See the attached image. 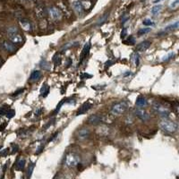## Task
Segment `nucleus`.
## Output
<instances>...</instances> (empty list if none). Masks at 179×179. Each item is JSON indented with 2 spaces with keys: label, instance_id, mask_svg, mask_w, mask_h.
Here are the masks:
<instances>
[{
  "label": "nucleus",
  "instance_id": "obj_41",
  "mask_svg": "<svg viewBox=\"0 0 179 179\" xmlns=\"http://www.w3.org/2000/svg\"><path fill=\"white\" fill-rule=\"evenodd\" d=\"M161 1H163V0H154L153 3H154V4H157V3H160V2H161Z\"/></svg>",
  "mask_w": 179,
  "mask_h": 179
},
{
  "label": "nucleus",
  "instance_id": "obj_21",
  "mask_svg": "<svg viewBox=\"0 0 179 179\" xmlns=\"http://www.w3.org/2000/svg\"><path fill=\"white\" fill-rule=\"evenodd\" d=\"M24 166H25V160L24 159H20L17 162H16V165H15V168L17 170H22L24 168Z\"/></svg>",
  "mask_w": 179,
  "mask_h": 179
},
{
  "label": "nucleus",
  "instance_id": "obj_30",
  "mask_svg": "<svg viewBox=\"0 0 179 179\" xmlns=\"http://www.w3.org/2000/svg\"><path fill=\"white\" fill-rule=\"evenodd\" d=\"M150 32V28H145V29H141L139 32H138V35H143V34H146L148 32Z\"/></svg>",
  "mask_w": 179,
  "mask_h": 179
},
{
  "label": "nucleus",
  "instance_id": "obj_16",
  "mask_svg": "<svg viewBox=\"0 0 179 179\" xmlns=\"http://www.w3.org/2000/svg\"><path fill=\"white\" fill-rule=\"evenodd\" d=\"M150 40H144V41H142V42H141L138 46H137V51H141V52H142V51H145V50H147L150 47Z\"/></svg>",
  "mask_w": 179,
  "mask_h": 179
},
{
  "label": "nucleus",
  "instance_id": "obj_25",
  "mask_svg": "<svg viewBox=\"0 0 179 179\" xmlns=\"http://www.w3.org/2000/svg\"><path fill=\"white\" fill-rule=\"evenodd\" d=\"M34 167H35L34 163H30L29 168H28V171H27V178L28 179L31 178V176L32 175V172H33V169H34Z\"/></svg>",
  "mask_w": 179,
  "mask_h": 179
},
{
  "label": "nucleus",
  "instance_id": "obj_8",
  "mask_svg": "<svg viewBox=\"0 0 179 179\" xmlns=\"http://www.w3.org/2000/svg\"><path fill=\"white\" fill-rule=\"evenodd\" d=\"M90 135H91V131H90L88 128H82L80 129L77 133H76V136L79 140L82 141V140H85L87 139Z\"/></svg>",
  "mask_w": 179,
  "mask_h": 179
},
{
  "label": "nucleus",
  "instance_id": "obj_27",
  "mask_svg": "<svg viewBox=\"0 0 179 179\" xmlns=\"http://www.w3.org/2000/svg\"><path fill=\"white\" fill-rule=\"evenodd\" d=\"M81 2H82V5L84 9H89L92 6V3L90 0H81Z\"/></svg>",
  "mask_w": 179,
  "mask_h": 179
},
{
  "label": "nucleus",
  "instance_id": "obj_1",
  "mask_svg": "<svg viewBox=\"0 0 179 179\" xmlns=\"http://www.w3.org/2000/svg\"><path fill=\"white\" fill-rule=\"evenodd\" d=\"M159 125L162 131H164L165 132H168V133L175 132L177 130V125L175 122H173L169 119H166V118L160 120L159 123Z\"/></svg>",
  "mask_w": 179,
  "mask_h": 179
},
{
  "label": "nucleus",
  "instance_id": "obj_10",
  "mask_svg": "<svg viewBox=\"0 0 179 179\" xmlns=\"http://www.w3.org/2000/svg\"><path fill=\"white\" fill-rule=\"evenodd\" d=\"M73 8L74 10V12L78 14V15H82L83 12H84V8L82 5V2L79 1V0H74L73 2Z\"/></svg>",
  "mask_w": 179,
  "mask_h": 179
},
{
  "label": "nucleus",
  "instance_id": "obj_44",
  "mask_svg": "<svg viewBox=\"0 0 179 179\" xmlns=\"http://www.w3.org/2000/svg\"><path fill=\"white\" fill-rule=\"evenodd\" d=\"M19 1H20V2H25L26 0H19Z\"/></svg>",
  "mask_w": 179,
  "mask_h": 179
},
{
  "label": "nucleus",
  "instance_id": "obj_29",
  "mask_svg": "<svg viewBox=\"0 0 179 179\" xmlns=\"http://www.w3.org/2000/svg\"><path fill=\"white\" fill-rule=\"evenodd\" d=\"M125 43L129 44V45H134V44H135V39H134L132 36H131V37H129L127 39V40L125 41Z\"/></svg>",
  "mask_w": 179,
  "mask_h": 179
},
{
  "label": "nucleus",
  "instance_id": "obj_43",
  "mask_svg": "<svg viewBox=\"0 0 179 179\" xmlns=\"http://www.w3.org/2000/svg\"><path fill=\"white\" fill-rule=\"evenodd\" d=\"M2 63H3V61H2V58H1V57H0V66H1V65H2Z\"/></svg>",
  "mask_w": 179,
  "mask_h": 179
},
{
  "label": "nucleus",
  "instance_id": "obj_6",
  "mask_svg": "<svg viewBox=\"0 0 179 179\" xmlns=\"http://www.w3.org/2000/svg\"><path fill=\"white\" fill-rule=\"evenodd\" d=\"M48 13H49L50 18H51L53 21H57V20L61 19V17H62V13H61V11H60L57 7H56V6H51V7H49V10H48Z\"/></svg>",
  "mask_w": 179,
  "mask_h": 179
},
{
  "label": "nucleus",
  "instance_id": "obj_34",
  "mask_svg": "<svg viewBox=\"0 0 179 179\" xmlns=\"http://www.w3.org/2000/svg\"><path fill=\"white\" fill-rule=\"evenodd\" d=\"M24 89H20V90H18L17 92H15L13 94V96H18L19 94H21V93L24 92Z\"/></svg>",
  "mask_w": 179,
  "mask_h": 179
},
{
  "label": "nucleus",
  "instance_id": "obj_13",
  "mask_svg": "<svg viewBox=\"0 0 179 179\" xmlns=\"http://www.w3.org/2000/svg\"><path fill=\"white\" fill-rule=\"evenodd\" d=\"M35 14H36V16L38 18L42 19V18L45 17V15H46V9H45V7L43 6L39 5L35 8Z\"/></svg>",
  "mask_w": 179,
  "mask_h": 179
},
{
  "label": "nucleus",
  "instance_id": "obj_37",
  "mask_svg": "<svg viewBox=\"0 0 179 179\" xmlns=\"http://www.w3.org/2000/svg\"><path fill=\"white\" fill-rule=\"evenodd\" d=\"M57 134H58V132H55L53 135H51V137H50V139H49V141L48 142H51V141H53L57 136Z\"/></svg>",
  "mask_w": 179,
  "mask_h": 179
},
{
  "label": "nucleus",
  "instance_id": "obj_42",
  "mask_svg": "<svg viewBox=\"0 0 179 179\" xmlns=\"http://www.w3.org/2000/svg\"><path fill=\"white\" fill-rule=\"evenodd\" d=\"M29 2H31V3H36L37 2V0H28Z\"/></svg>",
  "mask_w": 179,
  "mask_h": 179
},
{
  "label": "nucleus",
  "instance_id": "obj_22",
  "mask_svg": "<svg viewBox=\"0 0 179 179\" xmlns=\"http://www.w3.org/2000/svg\"><path fill=\"white\" fill-rule=\"evenodd\" d=\"M162 9V6L160 5H158V6H155L151 8V14L152 15H157V14H159L160 12L161 11Z\"/></svg>",
  "mask_w": 179,
  "mask_h": 179
},
{
  "label": "nucleus",
  "instance_id": "obj_32",
  "mask_svg": "<svg viewBox=\"0 0 179 179\" xmlns=\"http://www.w3.org/2000/svg\"><path fill=\"white\" fill-rule=\"evenodd\" d=\"M143 24L146 25V26H149V25H154V22H153L151 20H150V19H145V20L143 21Z\"/></svg>",
  "mask_w": 179,
  "mask_h": 179
},
{
  "label": "nucleus",
  "instance_id": "obj_24",
  "mask_svg": "<svg viewBox=\"0 0 179 179\" xmlns=\"http://www.w3.org/2000/svg\"><path fill=\"white\" fill-rule=\"evenodd\" d=\"M53 63H54V64H55L56 67L60 64V63H61V57H60V56H59L58 53H57V54L53 57Z\"/></svg>",
  "mask_w": 179,
  "mask_h": 179
},
{
  "label": "nucleus",
  "instance_id": "obj_15",
  "mask_svg": "<svg viewBox=\"0 0 179 179\" xmlns=\"http://www.w3.org/2000/svg\"><path fill=\"white\" fill-rule=\"evenodd\" d=\"M92 107V103H90V102H85V103H83L82 105V107H80V108L78 109V111H77V116H79V115H82V114H84L85 112H87L90 108H91Z\"/></svg>",
  "mask_w": 179,
  "mask_h": 179
},
{
  "label": "nucleus",
  "instance_id": "obj_3",
  "mask_svg": "<svg viewBox=\"0 0 179 179\" xmlns=\"http://www.w3.org/2000/svg\"><path fill=\"white\" fill-rule=\"evenodd\" d=\"M80 163V157L74 153V152H71L69 154H67L65 160H64V164L67 168H75L79 165Z\"/></svg>",
  "mask_w": 179,
  "mask_h": 179
},
{
  "label": "nucleus",
  "instance_id": "obj_38",
  "mask_svg": "<svg viewBox=\"0 0 179 179\" xmlns=\"http://www.w3.org/2000/svg\"><path fill=\"white\" fill-rule=\"evenodd\" d=\"M125 36H126V29H124L121 32V38L124 39V38H125Z\"/></svg>",
  "mask_w": 179,
  "mask_h": 179
},
{
  "label": "nucleus",
  "instance_id": "obj_18",
  "mask_svg": "<svg viewBox=\"0 0 179 179\" xmlns=\"http://www.w3.org/2000/svg\"><path fill=\"white\" fill-rule=\"evenodd\" d=\"M136 106L138 107H143L145 106H147V100L144 97L142 96H139L137 99H136V102H135Z\"/></svg>",
  "mask_w": 179,
  "mask_h": 179
},
{
  "label": "nucleus",
  "instance_id": "obj_7",
  "mask_svg": "<svg viewBox=\"0 0 179 179\" xmlns=\"http://www.w3.org/2000/svg\"><path fill=\"white\" fill-rule=\"evenodd\" d=\"M2 47L4 48V49L9 53H14L16 51L17 48L15 46V44H14L13 42H11L10 40H4L2 42Z\"/></svg>",
  "mask_w": 179,
  "mask_h": 179
},
{
  "label": "nucleus",
  "instance_id": "obj_40",
  "mask_svg": "<svg viewBox=\"0 0 179 179\" xmlns=\"http://www.w3.org/2000/svg\"><path fill=\"white\" fill-rule=\"evenodd\" d=\"M14 148H13V152H15V151H17L18 150V146L17 145H14V146H13Z\"/></svg>",
  "mask_w": 179,
  "mask_h": 179
},
{
  "label": "nucleus",
  "instance_id": "obj_26",
  "mask_svg": "<svg viewBox=\"0 0 179 179\" xmlns=\"http://www.w3.org/2000/svg\"><path fill=\"white\" fill-rule=\"evenodd\" d=\"M132 61L134 62V64H135L136 66H138L139 64H140V56L137 53H134V54H132Z\"/></svg>",
  "mask_w": 179,
  "mask_h": 179
},
{
  "label": "nucleus",
  "instance_id": "obj_2",
  "mask_svg": "<svg viewBox=\"0 0 179 179\" xmlns=\"http://www.w3.org/2000/svg\"><path fill=\"white\" fill-rule=\"evenodd\" d=\"M7 34L9 37V40L14 44H21L24 41V38L20 34L18 29L14 26H12L7 29Z\"/></svg>",
  "mask_w": 179,
  "mask_h": 179
},
{
  "label": "nucleus",
  "instance_id": "obj_11",
  "mask_svg": "<svg viewBox=\"0 0 179 179\" xmlns=\"http://www.w3.org/2000/svg\"><path fill=\"white\" fill-rule=\"evenodd\" d=\"M101 121H102V117L98 116V115H92V116H90L87 119V122L90 125H97Z\"/></svg>",
  "mask_w": 179,
  "mask_h": 179
},
{
  "label": "nucleus",
  "instance_id": "obj_12",
  "mask_svg": "<svg viewBox=\"0 0 179 179\" xmlns=\"http://www.w3.org/2000/svg\"><path fill=\"white\" fill-rule=\"evenodd\" d=\"M20 25L21 26V28L24 29L25 32H31V30H32L31 22L26 18H21L20 19Z\"/></svg>",
  "mask_w": 179,
  "mask_h": 179
},
{
  "label": "nucleus",
  "instance_id": "obj_36",
  "mask_svg": "<svg viewBox=\"0 0 179 179\" xmlns=\"http://www.w3.org/2000/svg\"><path fill=\"white\" fill-rule=\"evenodd\" d=\"M53 179H64V176L58 173V174H57V175L54 176V178H53Z\"/></svg>",
  "mask_w": 179,
  "mask_h": 179
},
{
  "label": "nucleus",
  "instance_id": "obj_39",
  "mask_svg": "<svg viewBox=\"0 0 179 179\" xmlns=\"http://www.w3.org/2000/svg\"><path fill=\"white\" fill-rule=\"evenodd\" d=\"M91 77H92V75H89V74H87L86 73H84L83 74L81 75V78H82V79H83V78H91Z\"/></svg>",
  "mask_w": 179,
  "mask_h": 179
},
{
  "label": "nucleus",
  "instance_id": "obj_19",
  "mask_svg": "<svg viewBox=\"0 0 179 179\" xmlns=\"http://www.w3.org/2000/svg\"><path fill=\"white\" fill-rule=\"evenodd\" d=\"M178 27H179V21H177L175 22H173V24L168 25L163 31H164V32H170V31H174V30L177 29Z\"/></svg>",
  "mask_w": 179,
  "mask_h": 179
},
{
  "label": "nucleus",
  "instance_id": "obj_17",
  "mask_svg": "<svg viewBox=\"0 0 179 179\" xmlns=\"http://www.w3.org/2000/svg\"><path fill=\"white\" fill-rule=\"evenodd\" d=\"M41 76H42V74L40 71H38V70L33 71L30 76V82H37L41 78Z\"/></svg>",
  "mask_w": 179,
  "mask_h": 179
},
{
  "label": "nucleus",
  "instance_id": "obj_28",
  "mask_svg": "<svg viewBox=\"0 0 179 179\" xmlns=\"http://www.w3.org/2000/svg\"><path fill=\"white\" fill-rule=\"evenodd\" d=\"M8 110H9V107L7 106H3L2 107H0V116L6 115Z\"/></svg>",
  "mask_w": 179,
  "mask_h": 179
},
{
  "label": "nucleus",
  "instance_id": "obj_5",
  "mask_svg": "<svg viewBox=\"0 0 179 179\" xmlns=\"http://www.w3.org/2000/svg\"><path fill=\"white\" fill-rule=\"evenodd\" d=\"M152 109L156 112L157 114L160 115V116H161L162 117H168V116L169 115V113H170L169 109H168L167 107H165V106L162 105L161 103L157 102V101L152 104Z\"/></svg>",
  "mask_w": 179,
  "mask_h": 179
},
{
  "label": "nucleus",
  "instance_id": "obj_4",
  "mask_svg": "<svg viewBox=\"0 0 179 179\" xmlns=\"http://www.w3.org/2000/svg\"><path fill=\"white\" fill-rule=\"evenodd\" d=\"M127 108H128L127 104L124 101H121L118 103H115L111 107L110 111L114 116H120L125 113V112L127 110Z\"/></svg>",
  "mask_w": 179,
  "mask_h": 179
},
{
  "label": "nucleus",
  "instance_id": "obj_35",
  "mask_svg": "<svg viewBox=\"0 0 179 179\" xmlns=\"http://www.w3.org/2000/svg\"><path fill=\"white\" fill-rule=\"evenodd\" d=\"M43 149H44V145H41V146H39L38 149H37V150H36V153L37 154H39V153H41L42 152V150H43Z\"/></svg>",
  "mask_w": 179,
  "mask_h": 179
},
{
  "label": "nucleus",
  "instance_id": "obj_31",
  "mask_svg": "<svg viewBox=\"0 0 179 179\" xmlns=\"http://www.w3.org/2000/svg\"><path fill=\"white\" fill-rule=\"evenodd\" d=\"M14 114H15V112H14V110H13V109H9L8 110V112L6 113V117H8V118H12L13 117H14Z\"/></svg>",
  "mask_w": 179,
  "mask_h": 179
},
{
  "label": "nucleus",
  "instance_id": "obj_14",
  "mask_svg": "<svg viewBox=\"0 0 179 179\" xmlns=\"http://www.w3.org/2000/svg\"><path fill=\"white\" fill-rule=\"evenodd\" d=\"M90 48H91V45L90 43H86L85 46L83 47L82 52H81V56H80V64L82 63V61L86 58V57L88 56L89 54V51H90Z\"/></svg>",
  "mask_w": 179,
  "mask_h": 179
},
{
  "label": "nucleus",
  "instance_id": "obj_23",
  "mask_svg": "<svg viewBox=\"0 0 179 179\" xmlns=\"http://www.w3.org/2000/svg\"><path fill=\"white\" fill-rule=\"evenodd\" d=\"M169 8L172 10L179 8V0H172L169 3Z\"/></svg>",
  "mask_w": 179,
  "mask_h": 179
},
{
  "label": "nucleus",
  "instance_id": "obj_9",
  "mask_svg": "<svg viewBox=\"0 0 179 179\" xmlns=\"http://www.w3.org/2000/svg\"><path fill=\"white\" fill-rule=\"evenodd\" d=\"M135 116H136L139 119H141L142 121H143V122H147V121L150 119L149 114L147 113V112H146L144 109H142V108L136 109V111H135Z\"/></svg>",
  "mask_w": 179,
  "mask_h": 179
},
{
  "label": "nucleus",
  "instance_id": "obj_33",
  "mask_svg": "<svg viewBox=\"0 0 179 179\" xmlns=\"http://www.w3.org/2000/svg\"><path fill=\"white\" fill-rule=\"evenodd\" d=\"M172 57H174V53H173V52L169 53L168 56H166L165 57H163V60H162V61H164V62H165V61H168V60H169Z\"/></svg>",
  "mask_w": 179,
  "mask_h": 179
},
{
  "label": "nucleus",
  "instance_id": "obj_20",
  "mask_svg": "<svg viewBox=\"0 0 179 179\" xmlns=\"http://www.w3.org/2000/svg\"><path fill=\"white\" fill-rule=\"evenodd\" d=\"M49 92V87L48 86V84L44 83V84L42 85V87H41V90H40V94H41V96H42V97H46V96H48Z\"/></svg>",
  "mask_w": 179,
  "mask_h": 179
}]
</instances>
